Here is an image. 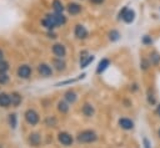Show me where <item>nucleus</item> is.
Instances as JSON below:
<instances>
[{
    "label": "nucleus",
    "mask_w": 160,
    "mask_h": 148,
    "mask_svg": "<svg viewBox=\"0 0 160 148\" xmlns=\"http://www.w3.org/2000/svg\"><path fill=\"white\" fill-rule=\"evenodd\" d=\"M96 139V134L92 131H82L81 133H79L78 136V141L81 143H89V142H94Z\"/></svg>",
    "instance_id": "nucleus-1"
},
{
    "label": "nucleus",
    "mask_w": 160,
    "mask_h": 148,
    "mask_svg": "<svg viewBox=\"0 0 160 148\" xmlns=\"http://www.w3.org/2000/svg\"><path fill=\"white\" fill-rule=\"evenodd\" d=\"M25 119L29 124H36L39 121V116L34 109H28L25 112Z\"/></svg>",
    "instance_id": "nucleus-2"
},
{
    "label": "nucleus",
    "mask_w": 160,
    "mask_h": 148,
    "mask_svg": "<svg viewBox=\"0 0 160 148\" xmlns=\"http://www.w3.org/2000/svg\"><path fill=\"white\" fill-rule=\"evenodd\" d=\"M41 24H42L46 29H49V30H52V29L56 26V22H55L54 17H52V14H48V15L45 16V19H42Z\"/></svg>",
    "instance_id": "nucleus-3"
},
{
    "label": "nucleus",
    "mask_w": 160,
    "mask_h": 148,
    "mask_svg": "<svg viewBox=\"0 0 160 148\" xmlns=\"http://www.w3.org/2000/svg\"><path fill=\"white\" fill-rule=\"evenodd\" d=\"M58 138H59V142L61 144H64V146H70L72 143V137L66 132H60Z\"/></svg>",
    "instance_id": "nucleus-4"
},
{
    "label": "nucleus",
    "mask_w": 160,
    "mask_h": 148,
    "mask_svg": "<svg viewBox=\"0 0 160 148\" xmlns=\"http://www.w3.org/2000/svg\"><path fill=\"white\" fill-rule=\"evenodd\" d=\"M52 52H54L55 56H58L59 58H61V57L65 56L66 50H65V46H64V45H61V44H55V45L52 46Z\"/></svg>",
    "instance_id": "nucleus-5"
},
{
    "label": "nucleus",
    "mask_w": 160,
    "mask_h": 148,
    "mask_svg": "<svg viewBox=\"0 0 160 148\" xmlns=\"http://www.w3.org/2000/svg\"><path fill=\"white\" fill-rule=\"evenodd\" d=\"M18 75L19 77L21 78H28L30 75H31V68L28 66V65H22L18 68Z\"/></svg>",
    "instance_id": "nucleus-6"
},
{
    "label": "nucleus",
    "mask_w": 160,
    "mask_h": 148,
    "mask_svg": "<svg viewBox=\"0 0 160 148\" xmlns=\"http://www.w3.org/2000/svg\"><path fill=\"white\" fill-rule=\"evenodd\" d=\"M38 70H39V73H40L41 76H44V77H49V76L52 73L51 67H50V66H48L46 63H41V65H39Z\"/></svg>",
    "instance_id": "nucleus-7"
},
{
    "label": "nucleus",
    "mask_w": 160,
    "mask_h": 148,
    "mask_svg": "<svg viewBox=\"0 0 160 148\" xmlns=\"http://www.w3.org/2000/svg\"><path fill=\"white\" fill-rule=\"evenodd\" d=\"M75 36L78 39H85L88 36V30L82 25H76L75 26Z\"/></svg>",
    "instance_id": "nucleus-8"
},
{
    "label": "nucleus",
    "mask_w": 160,
    "mask_h": 148,
    "mask_svg": "<svg viewBox=\"0 0 160 148\" xmlns=\"http://www.w3.org/2000/svg\"><path fill=\"white\" fill-rule=\"evenodd\" d=\"M126 24H130V22H132L134 21V19H135V11L134 10H126L125 12H124V15H122V17H121Z\"/></svg>",
    "instance_id": "nucleus-9"
},
{
    "label": "nucleus",
    "mask_w": 160,
    "mask_h": 148,
    "mask_svg": "<svg viewBox=\"0 0 160 148\" xmlns=\"http://www.w3.org/2000/svg\"><path fill=\"white\" fill-rule=\"evenodd\" d=\"M68 11H69V14H71V15H78V14L81 11V6H80L79 4H76V2H70V4L68 5Z\"/></svg>",
    "instance_id": "nucleus-10"
},
{
    "label": "nucleus",
    "mask_w": 160,
    "mask_h": 148,
    "mask_svg": "<svg viewBox=\"0 0 160 148\" xmlns=\"http://www.w3.org/2000/svg\"><path fill=\"white\" fill-rule=\"evenodd\" d=\"M119 126L124 129H131L134 127V123L131 119H128V118H121L119 119Z\"/></svg>",
    "instance_id": "nucleus-11"
},
{
    "label": "nucleus",
    "mask_w": 160,
    "mask_h": 148,
    "mask_svg": "<svg viewBox=\"0 0 160 148\" xmlns=\"http://www.w3.org/2000/svg\"><path fill=\"white\" fill-rule=\"evenodd\" d=\"M110 65V61L108 60V58H102L100 62H99V65H98V68H96V73H101L104 70H106L108 68V66Z\"/></svg>",
    "instance_id": "nucleus-12"
},
{
    "label": "nucleus",
    "mask_w": 160,
    "mask_h": 148,
    "mask_svg": "<svg viewBox=\"0 0 160 148\" xmlns=\"http://www.w3.org/2000/svg\"><path fill=\"white\" fill-rule=\"evenodd\" d=\"M10 103H11L10 96L6 93H0V106L1 107H9Z\"/></svg>",
    "instance_id": "nucleus-13"
},
{
    "label": "nucleus",
    "mask_w": 160,
    "mask_h": 148,
    "mask_svg": "<svg viewBox=\"0 0 160 148\" xmlns=\"http://www.w3.org/2000/svg\"><path fill=\"white\" fill-rule=\"evenodd\" d=\"M52 17H54L56 25H62V24H65V21H66V19H65V16L62 15V12H55V14H52Z\"/></svg>",
    "instance_id": "nucleus-14"
},
{
    "label": "nucleus",
    "mask_w": 160,
    "mask_h": 148,
    "mask_svg": "<svg viewBox=\"0 0 160 148\" xmlns=\"http://www.w3.org/2000/svg\"><path fill=\"white\" fill-rule=\"evenodd\" d=\"M10 99H11V104L16 107V106H19V104H20V102H21V96H20L19 93L14 92V93H11V95H10Z\"/></svg>",
    "instance_id": "nucleus-15"
},
{
    "label": "nucleus",
    "mask_w": 160,
    "mask_h": 148,
    "mask_svg": "<svg viewBox=\"0 0 160 148\" xmlns=\"http://www.w3.org/2000/svg\"><path fill=\"white\" fill-rule=\"evenodd\" d=\"M82 113H84L86 117H91V116L94 114V108H92V106L89 104V103H85V104L82 106Z\"/></svg>",
    "instance_id": "nucleus-16"
},
{
    "label": "nucleus",
    "mask_w": 160,
    "mask_h": 148,
    "mask_svg": "<svg viewBox=\"0 0 160 148\" xmlns=\"http://www.w3.org/2000/svg\"><path fill=\"white\" fill-rule=\"evenodd\" d=\"M52 9L55 10V12H62L64 10V5L60 0H54L52 1Z\"/></svg>",
    "instance_id": "nucleus-17"
},
{
    "label": "nucleus",
    "mask_w": 160,
    "mask_h": 148,
    "mask_svg": "<svg viewBox=\"0 0 160 148\" xmlns=\"http://www.w3.org/2000/svg\"><path fill=\"white\" fill-rule=\"evenodd\" d=\"M65 99L69 102V103H74L76 101V93L72 92V91H68L65 93Z\"/></svg>",
    "instance_id": "nucleus-18"
},
{
    "label": "nucleus",
    "mask_w": 160,
    "mask_h": 148,
    "mask_svg": "<svg viewBox=\"0 0 160 148\" xmlns=\"http://www.w3.org/2000/svg\"><path fill=\"white\" fill-rule=\"evenodd\" d=\"M29 142L31 143V146H38L39 142H40V136H39L38 133H32V134H30V137H29Z\"/></svg>",
    "instance_id": "nucleus-19"
},
{
    "label": "nucleus",
    "mask_w": 160,
    "mask_h": 148,
    "mask_svg": "<svg viewBox=\"0 0 160 148\" xmlns=\"http://www.w3.org/2000/svg\"><path fill=\"white\" fill-rule=\"evenodd\" d=\"M150 61H151L152 65H158V63L160 62V55L156 53V52H152V53L150 55Z\"/></svg>",
    "instance_id": "nucleus-20"
},
{
    "label": "nucleus",
    "mask_w": 160,
    "mask_h": 148,
    "mask_svg": "<svg viewBox=\"0 0 160 148\" xmlns=\"http://www.w3.org/2000/svg\"><path fill=\"white\" fill-rule=\"evenodd\" d=\"M119 37H120L119 31H116V30H111V31L109 32V39H110L111 41H116V40H119Z\"/></svg>",
    "instance_id": "nucleus-21"
},
{
    "label": "nucleus",
    "mask_w": 160,
    "mask_h": 148,
    "mask_svg": "<svg viewBox=\"0 0 160 148\" xmlns=\"http://www.w3.org/2000/svg\"><path fill=\"white\" fill-rule=\"evenodd\" d=\"M58 109H59L60 112L65 113V112H68V109H69V106H68L65 102H59V103H58Z\"/></svg>",
    "instance_id": "nucleus-22"
},
{
    "label": "nucleus",
    "mask_w": 160,
    "mask_h": 148,
    "mask_svg": "<svg viewBox=\"0 0 160 148\" xmlns=\"http://www.w3.org/2000/svg\"><path fill=\"white\" fill-rule=\"evenodd\" d=\"M92 60H94V56H88V58H85V60H82L80 62V67H86Z\"/></svg>",
    "instance_id": "nucleus-23"
},
{
    "label": "nucleus",
    "mask_w": 160,
    "mask_h": 148,
    "mask_svg": "<svg viewBox=\"0 0 160 148\" xmlns=\"http://www.w3.org/2000/svg\"><path fill=\"white\" fill-rule=\"evenodd\" d=\"M9 123H10V126L12 127V128H15L16 127V116L12 113V114H9Z\"/></svg>",
    "instance_id": "nucleus-24"
},
{
    "label": "nucleus",
    "mask_w": 160,
    "mask_h": 148,
    "mask_svg": "<svg viewBox=\"0 0 160 148\" xmlns=\"http://www.w3.org/2000/svg\"><path fill=\"white\" fill-rule=\"evenodd\" d=\"M54 63L56 65L55 67H56L58 70H64V68H65V62H62V61H61V58H60V60H55V61H54Z\"/></svg>",
    "instance_id": "nucleus-25"
},
{
    "label": "nucleus",
    "mask_w": 160,
    "mask_h": 148,
    "mask_svg": "<svg viewBox=\"0 0 160 148\" xmlns=\"http://www.w3.org/2000/svg\"><path fill=\"white\" fill-rule=\"evenodd\" d=\"M8 81V75L5 73V71L0 70V83H6Z\"/></svg>",
    "instance_id": "nucleus-26"
},
{
    "label": "nucleus",
    "mask_w": 160,
    "mask_h": 148,
    "mask_svg": "<svg viewBox=\"0 0 160 148\" xmlns=\"http://www.w3.org/2000/svg\"><path fill=\"white\" fill-rule=\"evenodd\" d=\"M142 44H145V45H151V44H152L151 37H149L148 35H146V36H144V37H142Z\"/></svg>",
    "instance_id": "nucleus-27"
},
{
    "label": "nucleus",
    "mask_w": 160,
    "mask_h": 148,
    "mask_svg": "<svg viewBox=\"0 0 160 148\" xmlns=\"http://www.w3.org/2000/svg\"><path fill=\"white\" fill-rule=\"evenodd\" d=\"M8 68H9L8 62H5V61H0V70H1V71H6Z\"/></svg>",
    "instance_id": "nucleus-28"
},
{
    "label": "nucleus",
    "mask_w": 160,
    "mask_h": 148,
    "mask_svg": "<svg viewBox=\"0 0 160 148\" xmlns=\"http://www.w3.org/2000/svg\"><path fill=\"white\" fill-rule=\"evenodd\" d=\"M90 2H92V4H95V5H99V4H102L104 0H90Z\"/></svg>",
    "instance_id": "nucleus-29"
},
{
    "label": "nucleus",
    "mask_w": 160,
    "mask_h": 148,
    "mask_svg": "<svg viewBox=\"0 0 160 148\" xmlns=\"http://www.w3.org/2000/svg\"><path fill=\"white\" fill-rule=\"evenodd\" d=\"M2 56H4V53H2V51L0 50V61H2Z\"/></svg>",
    "instance_id": "nucleus-30"
},
{
    "label": "nucleus",
    "mask_w": 160,
    "mask_h": 148,
    "mask_svg": "<svg viewBox=\"0 0 160 148\" xmlns=\"http://www.w3.org/2000/svg\"><path fill=\"white\" fill-rule=\"evenodd\" d=\"M156 113L160 116V106H158V108H156Z\"/></svg>",
    "instance_id": "nucleus-31"
},
{
    "label": "nucleus",
    "mask_w": 160,
    "mask_h": 148,
    "mask_svg": "<svg viewBox=\"0 0 160 148\" xmlns=\"http://www.w3.org/2000/svg\"><path fill=\"white\" fill-rule=\"evenodd\" d=\"M158 134H159V137H160V129H159V131H158Z\"/></svg>",
    "instance_id": "nucleus-32"
}]
</instances>
